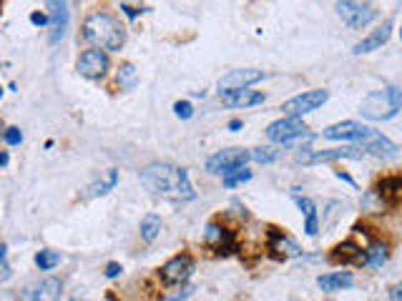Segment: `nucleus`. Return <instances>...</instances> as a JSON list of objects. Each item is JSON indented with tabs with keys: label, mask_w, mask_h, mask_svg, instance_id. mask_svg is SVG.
I'll list each match as a JSON object with an SVG mask.
<instances>
[{
	"label": "nucleus",
	"mask_w": 402,
	"mask_h": 301,
	"mask_svg": "<svg viewBox=\"0 0 402 301\" xmlns=\"http://www.w3.org/2000/svg\"><path fill=\"white\" fill-rule=\"evenodd\" d=\"M329 259L334 264H362V249L354 244V241H342L332 249V256Z\"/></svg>",
	"instance_id": "obj_20"
},
{
	"label": "nucleus",
	"mask_w": 402,
	"mask_h": 301,
	"mask_svg": "<svg viewBox=\"0 0 402 301\" xmlns=\"http://www.w3.org/2000/svg\"><path fill=\"white\" fill-rule=\"evenodd\" d=\"M251 158L259 161V164H271V161H277V150L274 148H257V150H249Z\"/></svg>",
	"instance_id": "obj_30"
},
{
	"label": "nucleus",
	"mask_w": 402,
	"mask_h": 301,
	"mask_svg": "<svg viewBox=\"0 0 402 301\" xmlns=\"http://www.w3.org/2000/svg\"><path fill=\"white\" fill-rule=\"evenodd\" d=\"M194 259L189 256V253H179V256H173V259H169L164 266H161V279H164V284H169V287H179V284H186L189 276L194 274Z\"/></svg>",
	"instance_id": "obj_7"
},
{
	"label": "nucleus",
	"mask_w": 402,
	"mask_h": 301,
	"mask_svg": "<svg viewBox=\"0 0 402 301\" xmlns=\"http://www.w3.org/2000/svg\"><path fill=\"white\" fill-rule=\"evenodd\" d=\"M400 294H402V287H400V284H395V287L390 289V299H392V301H402Z\"/></svg>",
	"instance_id": "obj_37"
},
{
	"label": "nucleus",
	"mask_w": 402,
	"mask_h": 301,
	"mask_svg": "<svg viewBox=\"0 0 402 301\" xmlns=\"http://www.w3.org/2000/svg\"><path fill=\"white\" fill-rule=\"evenodd\" d=\"M337 15L347 23L350 28L360 30V28L370 26V23L377 18V10H374L370 3H352V0H340L337 3Z\"/></svg>",
	"instance_id": "obj_5"
},
{
	"label": "nucleus",
	"mask_w": 402,
	"mask_h": 301,
	"mask_svg": "<svg viewBox=\"0 0 402 301\" xmlns=\"http://www.w3.org/2000/svg\"><path fill=\"white\" fill-rule=\"evenodd\" d=\"M124 269H121V264H116V261H111V264H106V276L108 279H116L118 274H121Z\"/></svg>",
	"instance_id": "obj_35"
},
{
	"label": "nucleus",
	"mask_w": 402,
	"mask_h": 301,
	"mask_svg": "<svg viewBox=\"0 0 402 301\" xmlns=\"http://www.w3.org/2000/svg\"><path fill=\"white\" fill-rule=\"evenodd\" d=\"M204 239H207L209 246L214 249V251H219V253L234 251V236H231V231H227V229L219 226V224H209L207 233H204Z\"/></svg>",
	"instance_id": "obj_14"
},
{
	"label": "nucleus",
	"mask_w": 402,
	"mask_h": 301,
	"mask_svg": "<svg viewBox=\"0 0 402 301\" xmlns=\"http://www.w3.org/2000/svg\"><path fill=\"white\" fill-rule=\"evenodd\" d=\"M262 78H264V73L257 68L229 70L224 78H219V96H224V93H234V90H247L249 86L262 81Z\"/></svg>",
	"instance_id": "obj_9"
},
{
	"label": "nucleus",
	"mask_w": 402,
	"mask_h": 301,
	"mask_svg": "<svg viewBox=\"0 0 402 301\" xmlns=\"http://www.w3.org/2000/svg\"><path fill=\"white\" fill-rule=\"evenodd\" d=\"M297 206L302 208V213H305V231H307V236H317V233H319V216H317V206H314V201L305 199V196H299Z\"/></svg>",
	"instance_id": "obj_22"
},
{
	"label": "nucleus",
	"mask_w": 402,
	"mask_h": 301,
	"mask_svg": "<svg viewBox=\"0 0 402 301\" xmlns=\"http://www.w3.org/2000/svg\"><path fill=\"white\" fill-rule=\"evenodd\" d=\"M30 23H33V26H48V15L46 13H30Z\"/></svg>",
	"instance_id": "obj_36"
},
{
	"label": "nucleus",
	"mask_w": 402,
	"mask_h": 301,
	"mask_svg": "<svg viewBox=\"0 0 402 301\" xmlns=\"http://www.w3.org/2000/svg\"><path fill=\"white\" fill-rule=\"evenodd\" d=\"M0 96H3V88H0Z\"/></svg>",
	"instance_id": "obj_42"
},
{
	"label": "nucleus",
	"mask_w": 402,
	"mask_h": 301,
	"mask_svg": "<svg viewBox=\"0 0 402 301\" xmlns=\"http://www.w3.org/2000/svg\"><path fill=\"white\" fill-rule=\"evenodd\" d=\"M173 113L179 118H184V121H189V118L194 116V108H191V103H186V101H176L173 103Z\"/></svg>",
	"instance_id": "obj_32"
},
{
	"label": "nucleus",
	"mask_w": 402,
	"mask_h": 301,
	"mask_svg": "<svg viewBox=\"0 0 402 301\" xmlns=\"http://www.w3.org/2000/svg\"><path fill=\"white\" fill-rule=\"evenodd\" d=\"M327 98H329L327 90H305V93H299V96L285 101L282 110H287V116L299 118L302 113H309V110H317L319 106H325Z\"/></svg>",
	"instance_id": "obj_10"
},
{
	"label": "nucleus",
	"mask_w": 402,
	"mask_h": 301,
	"mask_svg": "<svg viewBox=\"0 0 402 301\" xmlns=\"http://www.w3.org/2000/svg\"><path fill=\"white\" fill-rule=\"evenodd\" d=\"M354 284V276L350 271H334V274H322L317 279V287L322 291H342Z\"/></svg>",
	"instance_id": "obj_19"
},
{
	"label": "nucleus",
	"mask_w": 402,
	"mask_h": 301,
	"mask_svg": "<svg viewBox=\"0 0 402 301\" xmlns=\"http://www.w3.org/2000/svg\"><path fill=\"white\" fill-rule=\"evenodd\" d=\"M390 35H392V21H387L385 26H380L377 30H372L367 38H362V41L352 48V53L362 55V53H370V50H377L380 46H385V43L390 41Z\"/></svg>",
	"instance_id": "obj_15"
},
{
	"label": "nucleus",
	"mask_w": 402,
	"mask_h": 301,
	"mask_svg": "<svg viewBox=\"0 0 402 301\" xmlns=\"http://www.w3.org/2000/svg\"><path fill=\"white\" fill-rule=\"evenodd\" d=\"M357 144L362 146V153L367 150L374 158H395L397 156V144H392L387 136H382L380 130L367 128V126L362 130V136L357 138Z\"/></svg>",
	"instance_id": "obj_8"
},
{
	"label": "nucleus",
	"mask_w": 402,
	"mask_h": 301,
	"mask_svg": "<svg viewBox=\"0 0 402 301\" xmlns=\"http://www.w3.org/2000/svg\"><path fill=\"white\" fill-rule=\"evenodd\" d=\"M141 184L151 193L166 196V199L191 201L196 196L186 168H179V166L171 164H149L141 171Z\"/></svg>",
	"instance_id": "obj_1"
},
{
	"label": "nucleus",
	"mask_w": 402,
	"mask_h": 301,
	"mask_svg": "<svg viewBox=\"0 0 402 301\" xmlns=\"http://www.w3.org/2000/svg\"><path fill=\"white\" fill-rule=\"evenodd\" d=\"M8 164V153L6 150H0V166H6Z\"/></svg>",
	"instance_id": "obj_39"
},
{
	"label": "nucleus",
	"mask_w": 402,
	"mask_h": 301,
	"mask_svg": "<svg viewBox=\"0 0 402 301\" xmlns=\"http://www.w3.org/2000/svg\"><path fill=\"white\" fill-rule=\"evenodd\" d=\"M269 251L282 253V259H287V256H299V246L285 231H279V229H269Z\"/></svg>",
	"instance_id": "obj_18"
},
{
	"label": "nucleus",
	"mask_w": 402,
	"mask_h": 301,
	"mask_svg": "<svg viewBox=\"0 0 402 301\" xmlns=\"http://www.w3.org/2000/svg\"><path fill=\"white\" fill-rule=\"evenodd\" d=\"M121 10H124L128 18H136V15L146 13V8H133V6H128V3H121Z\"/></svg>",
	"instance_id": "obj_34"
},
{
	"label": "nucleus",
	"mask_w": 402,
	"mask_h": 301,
	"mask_svg": "<svg viewBox=\"0 0 402 301\" xmlns=\"http://www.w3.org/2000/svg\"><path fill=\"white\" fill-rule=\"evenodd\" d=\"M302 136H307V126L302 118L287 116L267 126V138L271 144H291V141H297Z\"/></svg>",
	"instance_id": "obj_6"
},
{
	"label": "nucleus",
	"mask_w": 402,
	"mask_h": 301,
	"mask_svg": "<svg viewBox=\"0 0 402 301\" xmlns=\"http://www.w3.org/2000/svg\"><path fill=\"white\" fill-rule=\"evenodd\" d=\"M73 301H78V299H73Z\"/></svg>",
	"instance_id": "obj_43"
},
{
	"label": "nucleus",
	"mask_w": 402,
	"mask_h": 301,
	"mask_svg": "<svg viewBox=\"0 0 402 301\" xmlns=\"http://www.w3.org/2000/svg\"><path fill=\"white\" fill-rule=\"evenodd\" d=\"M249 161H251V153L247 148H227L207 158V171L227 176V173H234L239 168H244Z\"/></svg>",
	"instance_id": "obj_4"
},
{
	"label": "nucleus",
	"mask_w": 402,
	"mask_h": 301,
	"mask_svg": "<svg viewBox=\"0 0 402 301\" xmlns=\"http://www.w3.org/2000/svg\"><path fill=\"white\" fill-rule=\"evenodd\" d=\"M3 138H6V144L8 146H18L23 141V133L21 128H15V126H10V128L3 130Z\"/></svg>",
	"instance_id": "obj_33"
},
{
	"label": "nucleus",
	"mask_w": 402,
	"mask_h": 301,
	"mask_svg": "<svg viewBox=\"0 0 402 301\" xmlns=\"http://www.w3.org/2000/svg\"><path fill=\"white\" fill-rule=\"evenodd\" d=\"M337 178H342V181H347V184H352V186H354V181H352V176H347V173H342V171H337Z\"/></svg>",
	"instance_id": "obj_38"
},
{
	"label": "nucleus",
	"mask_w": 402,
	"mask_h": 301,
	"mask_svg": "<svg viewBox=\"0 0 402 301\" xmlns=\"http://www.w3.org/2000/svg\"><path fill=\"white\" fill-rule=\"evenodd\" d=\"M224 106L227 108H249L264 103V93L259 90H234V93H224Z\"/></svg>",
	"instance_id": "obj_17"
},
{
	"label": "nucleus",
	"mask_w": 402,
	"mask_h": 301,
	"mask_svg": "<svg viewBox=\"0 0 402 301\" xmlns=\"http://www.w3.org/2000/svg\"><path fill=\"white\" fill-rule=\"evenodd\" d=\"M362 148H354V146H347V148H329V150H302L297 153L299 164H322V161H337V158H362Z\"/></svg>",
	"instance_id": "obj_12"
},
{
	"label": "nucleus",
	"mask_w": 402,
	"mask_h": 301,
	"mask_svg": "<svg viewBox=\"0 0 402 301\" xmlns=\"http://www.w3.org/2000/svg\"><path fill=\"white\" fill-rule=\"evenodd\" d=\"M118 184V171L116 168H111V171L106 173V178H101V181H96V184L88 188V196L93 199V196H104V193H108L113 188V186Z\"/></svg>",
	"instance_id": "obj_25"
},
{
	"label": "nucleus",
	"mask_w": 402,
	"mask_h": 301,
	"mask_svg": "<svg viewBox=\"0 0 402 301\" xmlns=\"http://www.w3.org/2000/svg\"><path fill=\"white\" fill-rule=\"evenodd\" d=\"M50 8V18H48V26H50V43H58L66 33V26H68V6L66 3H48Z\"/></svg>",
	"instance_id": "obj_16"
},
{
	"label": "nucleus",
	"mask_w": 402,
	"mask_h": 301,
	"mask_svg": "<svg viewBox=\"0 0 402 301\" xmlns=\"http://www.w3.org/2000/svg\"><path fill=\"white\" fill-rule=\"evenodd\" d=\"M402 106V93L400 88L390 86L385 90H377V93H370L365 101H362V116L370 118V121H390V118L397 116V110Z\"/></svg>",
	"instance_id": "obj_3"
},
{
	"label": "nucleus",
	"mask_w": 402,
	"mask_h": 301,
	"mask_svg": "<svg viewBox=\"0 0 402 301\" xmlns=\"http://www.w3.org/2000/svg\"><path fill=\"white\" fill-rule=\"evenodd\" d=\"M229 128H231V130H239V128H242V121H231Z\"/></svg>",
	"instance_id": "obj_40"
},
{
	"label": "nucleus",
	"mask_w": 402,
	"mask_h": 301,
	"mask_svg": "<svg viewBox=\"0 0 402 301\" xmlns=\"http://www.w3.org/2000/svg\"><path fill=\"white\" fill-rule=\"evenodd\" d=\"M78 73L84 75V78H90V81H96V78H104L106 70H108V55L104 50H96L90 48L86 50L76 63Z\"/></svg>",
	"instance_id": "obj_11"
},
{
	"label": "nucleus",
	"mask_w": 402,
	"mask_h": 301,
	"mask_svg": "<svg viewBox=\"0 0 402 301\" xmlns=\"http://www.w3.org/2000/svg\"><path fill=\"white\" fill-rule=\"evenodd\" d=\"M6 256H8V246H6V244H0V284H3V281H8V279H10V274H13Z\"/></svg>",
	"instance_id": "obj_31"
},
{
	"label": "nucleus",
	"mask_w": 402,
	"mask_h": 301,
	"mask_svg": "<svg viewBox=\"0 0 402 301\" xmlns=\"http://www.w3.org/2000/svg\"><path fill=\"white\" fill-rule=\"evenodd\" d=\"M136 78H139V73H136V68H133L131 63H124V66L118 68V86H121V88H133V86H136Z\"/></svg>",
	"instance_id": "obj_28"
},
{
	"label": "nucleus",
	"mask_w": 402,
	"mask_h": 301,
	"mask_svg": "<svg viewBox=\"0 0 402 301\" xmlns=\"http://www.w3.org/2000/svg\"><path fill=\"white\" fill-rule=\"evenodd\" d=\"M3 130H6V126H3V121H0V136H3Z\"/></svg>",
	"instance_id": "obj_41"
},
{
	"label": "nucleus",
	"mask_w": 402,
	"mask_h": 301,
	"mask_svg": "<svg viewBox=\"0 0 402 301\" xmlns=\"http://www.w3.org/2000/svg\"><path fill=\"white\" fill-rule=\"evenodd\" d=\"M400 186H402L400 176L385 178V181L380 184V196H385V199H390L392 204H395V201H397V193H400Z\"/></svg>",
	"instance_id": "obj_27"
},
{
	"label": "nucleus",
	"mask_w": 402,
	"mask_h": 301,
	"mask_svg": "<svg viewBox=\"0 0 402 301\" xmlns=\"http://www.w3.org/2000/svg\"><path fill=\"white\" fill-rule=\"evenodd\" d=\"M249 178H251V171H249V168H242V171L227 173L222 184L227 186V188H234V186H239V184H247Z\"/></svg>",
	"instance_id": "obj_29"
},
{
	"label": "nucleus",
	"mask_w": 402,
	"mask_h": 301,
	"mask_svg": "<svg viewBox=\"0 0 402 301\" xmlns=\"http://www.w3.org/2000/svg\"><path fill=\"white\" fill-rule=\"evenodd\" d=\"M362 130H365V126L357 124V121H342V124L327 126L322 130V138H327V141H357L362 136Z\"/></svg>",
	"instance_id": "obj_13"
},
{
	"label": "nucleus",
	"mask_w": 402,
	"mask_h": 301,
	"mask_svg": "<svg viewBox=\"0 0 402 301\" xmlns=\"http://www.w3.org/2000/svg\"><path fill=\"white\" fill-rule=\"evenodd\" d=\"M61 291H63V284L50 276V279H43L33 291H28V294L33 301H58L61 299Z\"/></svg>",
	"instance_id": "obj_21"
},
{
	"label": "nucleus",
	"mask_w": 402,
	"mask_h": 301,
	"mask_svg": "<svg viewBox=\"0 0 402 301\" xmlns=\"http://www.w3.org/2000/svg\"><path fill=\"white\" fill-rule=\"evenodd\" d=\"M84 38L96 50H121L126 43V33L121 23L108 13H90L84 23Z\"/></svg>",
	"instance_id": "obj_2"
},
{
	"label": "nucleus",
	"mask_w": 402,
	"mask_h": 301,
	"mask_svg": "<svg viewBox=\"0 0 402 301\" xmlns=\"http://www.w3.org/2000/svg\"><path fill=\"white\" fill-rule=\"evenodd\" d=\"M58 264H61V253H58V251H50V249H46V251L35 253V266L41 269V271H50V269L58 266Z\"/></svg>",
	"instance_id": "obj_26"
},
{
	"label": "nucleus",
	"mask_w": 402,
	"mask_h": 301,
	"mask_svg": "<svg viewBox=\"0 0 402 301\" xmlns=\"http://www.w3.org/2000/svg\"><path fill=\"white\" fill-rule=\"evenodd\" d=\"M387 261V246L385 244H370L367 249H362V264L367 266H382Z\"/></svg>",
	"instance_id": "obj_23"
},
{
	"label": "nucleus",
	"mask_w": 402,
	"mask_h": 301,
	"mask_svg": "<svg viewBox=\"0 0 402 301\" xmlns=\"http://www.w3.org/2000/svg\"><path fill=\"white\" fill-rule=\"evenodd\" d=\"M161 219L156 216V213H146L144 221H141V239L146 241V244H151V241L159 239L161 233Z\"/></svg>",
	"instance_id": "obj_24"
}]
</instances>
